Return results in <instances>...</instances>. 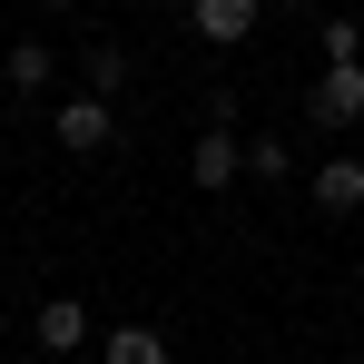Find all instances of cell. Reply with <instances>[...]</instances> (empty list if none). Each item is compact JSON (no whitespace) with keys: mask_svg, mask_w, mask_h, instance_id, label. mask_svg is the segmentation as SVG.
<instances>
[{"mask_svg":"<svg viewBox=\"0 0 364 364\" xmlns=\"http://www.w3.org/2000/svg\"><path fill=\"white\" fill-rule=\"evenodd\" d=\"M305 119L325 128V138H345L364 119V60L355 69H325V79H305Z\"/></svg>","mask_w":364,"mask_h":364,"instance_id":"cell-1","label":"cell"},{"mask_svg":"<svg viewBox=\"0 0 364 364\" xmlns=\"http://www.w3.org/2000/svg\"><path fill=\"white\" fill-rule=\"evenodd\" d=\"M246 178V138L237 128H197L187 138V187H237Z\"/></svg>","mask_w":364,"mask_h":364,"instance_id":"cell-2","label":"cell"},{"mask_svg":"<svg viewBox=\"0 0 364 364\" xmlns=\"http://www.w3.org/2000/svg\"><path fill=\"white\" fill-rule=\"evenodd\" d=\"M50 138H60L69 158H99V148L119 138V109H109V99H60V119H50Z\"/></svg>","mask_w":364,"mask_h":364,"instance_id":"cell-3","label":"cell"},{"mask_svg":"<svg viewBox=\"0 0 364 364\" xmlns=\"http://www.w3.org/2000/svg\"><path fill=\"white\" fill-rule=\"evenodd\" d=\"M305 197L325 217H364V158H315L305 168Z\"/></svg>","mask_w":364,"mask_h":364,"instance_id":"cell-4","label":"cell"},{"mask_svg":"<svg viewBox=\"0 0 364 364\" xmlns=\"http://www.w3.org/2000/svg\"><path fill=\"white\" fill-rule=\"evenodd\" d=\"M30 345H40V355H79V345H89V305H79V296H40Z\"/></svg>","mask_w":364,"mask_h":364,"instance_id":"cell-5","label":"cell"},{"mask_svg":"<svg viewBox=\"0 0 364 364\" xmlns=\"http://www.w3.org/2000/svg\"><path fill=\"white\" fill-rule=\"evenodd\" d=\"M187 30L207 50H237V40H256V0H187Z\"/></svg>","mask_w":364,"mask_h":364,"instance_id":"cell-6","label":"cell"},{"mask_svg":"<svg viewBox=\"0 0 364 364\" xmlns=\"http://www.w3.org/2000/svg\"><path fill=\"white\" fill-rule=\"evenodd\" d=\"M0 79H10L20 99H40V89L60 79V50H50V40H10V50H0Z\"/></svg>","mask_w":364,"mask_h":364,"instance_id":"cell-7","label":"cell"},{"mask_svg":"<svg viewBox=\"0 0 364 364\" xmlns=\"http://www.w3.org/2000/svg\"><path fill=\"white\" fill-rule=\"evenodd\" d=\"M246 178H256V187H286V178H296V148H286L276 128H256V138H246Z\"/></svg>","mask_w":364,"mask_h":364,"instance_id":"cell-8","label":"cell"},{"mask_svg":"<svg viewBox=\"0 0 364 364\" xmlns=\"http://www.w3.org/2000/svg\"><path fill=\"white\" fill-rule=\"evenodd\" d=\"M315 50H325V69H355V60H364V20H355V10L315 20Z\"/></svg>","mask_w":364,"mask_h":364,"instance_id":"cell-9","label":"cell"},{"mask_svg":"<svg viewBox=\"0 0 364 364\" xmlns=\"http://www.w3.org/2000/svg\"><path fill=\"white\" fill-rule=\"evenodd\" d=\"M119 79H128V60L99 40V50H79V99H119Z\"/></svg>","mask_w":364,"mask_h":364,"instance_id":"cell-10","label":"cell"},{"mask_svg":"<svg viewBox=\"0 0 364 364\" xmlns=\"http://www.w3.org/2000/svg\"><path fill=\"white\" fill-rule=\"evenodd\" d=\"M109 364H168V335L158 325H109Z\"/></svg>","mask_w":364,"mask_h":364,"instance_id":"cell-11","label":"cell"}]
</instances>
